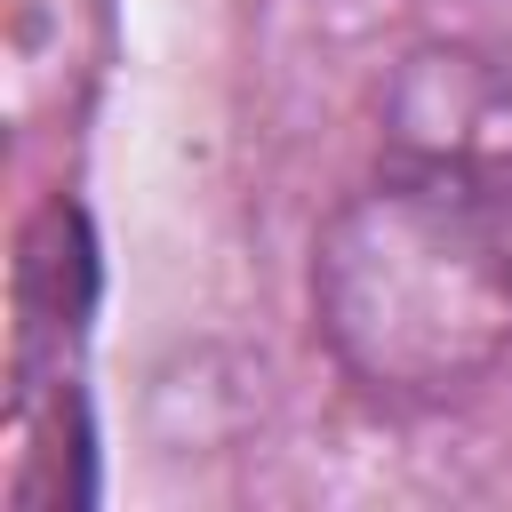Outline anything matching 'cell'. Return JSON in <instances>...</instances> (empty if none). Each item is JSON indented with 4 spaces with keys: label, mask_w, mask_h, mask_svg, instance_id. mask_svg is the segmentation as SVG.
Listing matches in <instances>:
<instances>
[{
    "label": "cell",
    "mask_w": 512,
    "mask_h": 512,
    "mask_svg": "<svg viewBox=\"0 0 512 512\" xmlns=\"http://www.w3.org/2000/svg\"><path fill=\"white\" fill-rule=\"evenodd\" d=\"M328 352L384 400H448L512 352V184L392 160L312 264Z\"/></svg>",
    "instance_id": "cell-1"
}]
</instances>
